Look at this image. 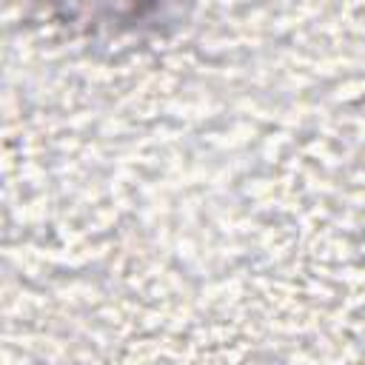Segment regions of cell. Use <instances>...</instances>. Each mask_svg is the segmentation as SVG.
Instances as JSON below:
<instances>
[{
	"label": "cell",
	"instance_id": "obj_1",
	"mask_svg": "<svg viewBox=\"0 0 365 365\" xmlns=\"http://www.w3.org/2000/svg\"><path fill=\"white\" fill-rule=\"evenodd\" d=\"M40 3H46L54 14H60L68 23L117 26V23H134L157 0H40Z\"/></svg>",
	"mask_w": 365,
	"mask_h": 365
}]
</instances>
